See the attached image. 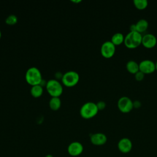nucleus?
I'll return each instance as SVG.
<instances>
[{"label": "nucleus", "mask_w": 157, "mask_h": 157, "mask_svg": "<svg viewBox=\"0 0 157 157\" xmlns=\"http://www.w3.org/2000/svg\"><path fill=\"white\" fill-rule=\"evenodd\" d=\"M142 35L137 31H129L125 36L124 44L129 48L134 49L142 44Z\"/></svg>", "instance_id": "obj_1"}, {"label": "nucleus", "mask_w": 157, "mask_h": 157, "mask_svg": "<svg viewBox=\"0 0 157 157\" xmlns=\"http://www.w3.org/2000/svg\"><path fill=\"white\" fill-rule=\"evenodd\" d=\"M25 79L28 83L31 86L40 85L42 80V75L40 70L36 67H31L25 73Z\"/></svg>", "instance_id": "obj_2"}, {"label": "nucleus", "mask_w": 157, "mask_h": 157, "mask_svg": "<svg viewBox=\"0 0 157 157\" xmlns=\"http://www.w3.org/2000/svg\"><path fill=\"white\" fill-rule=\"evenodd\" d=\"M98 111L96 103L89 101L84 103L81 106L80 114L85 119H90L95 117L98 113Z\"/></svg>", "instance_id": "obj_3"}, {"label": "nucleus", "mask_w": 157, "mask_h": 157, "mask_svg": "<svg viewBox=\"0 0 157 157\" xmlns=\"http://www.w3.org/2000/svg\"><path fill=\"white\" fill-rule=\"evenodd\" d=\"M46 89L52 97H59L63 91L62 84L56 79H50L46 83Z\"/></svg>", "instance_id": "obj_4"}, {"label": "nucleus", "mask_w": 157, "mask_h": 157, "mask_svg": "<svg viewBox=\"0 0 157 157\" xmlns=\"http://www.w3.org/2000/svg\"><path fill=\"white\" fill-rule=\"evenodd\" d=\"M80 79L79 74L75 71H69L63 74L61 81L64 85L71 87L77 84Z\"/></svg>", "instance_id": "obj_5"}, {"label": "nucleus", "mask_w": 157, "mask_h": 157, "mask_svg": "<svg viewBox=\"0 0 157 157\" xmlns=\"http://www.w3.org/2000/svg\"><path fill=\"white\" fill-rule=\"evenodd\" d=\"M117 107L121 112L129 113L134 109L133 101L128 96H122L118 100Z\"/></svg>", "instance_id": "obj_6"}, {"label": "nucleus", "mask_w": 157, "mask_h": 157, "mask_svg": "<svg viewBox=\"0 0 157 157\" xmlns=\"http://www.w3.org/2000/svg\"><path fill=\"white\" fill-rule=\"evenodd\" d=\"M100 50L101 54L103 57L110 58L115 55L116 46L110 40H107L102 43Z\"/></svg>", "instance_id": "obj_7"}, {"label": "nucleus", "mask_w": 157, "mask_h": 157, "mask_svg": "<svg viewBox=\"0 0 157 157\" xmlns=\"http://www.w3.org/2000/svg\"><path fill=\"white\" fill-rule=\"evenodd\" d=\"M139 71L145 74H150L156 71L155 63L150 59H144L139 63Z\"/></svg>", "instance_id": "obj_8"}, {"label": "nucleus", "mask_w": 157, "mask_h": 157, "mask_svg": "<svg viewBox=\"0 0 157 157\" xmlns=\"http://www.w3.org/2000/svg\"><path fill=\"white\" fill-rule=\"evenodd\" d=\"M83 151V146L82 143L78 141H74L70 143L67 147V152L71 156H78Z\"/></svg>", "instance_id": "obj_9"}, {"label": "nucleus", "mask_w": 157, "mask_h": 157, "mask_svg": "<svg viewBox=\"0 0 157 157\" xmlns=\"http://www.w3.org/2000/svg\"><path fill=\"white\" fill-rule=\"evenodd\" d=\"M118 150L122 153H128L132 148V142L128 137H123L119 140L117 144Z\"/></svg>", "instance_id": "obj_10"}, {"label": "nucleus", "mask_w": 157, "mask_h": 157, "mask_svg": "<svg viewBox=\"0 0 157 157\" xmlns=\"http://www.w3.org/2000/svg\"><path fill=\"white\" fill-rule=\"evenodd\" d=\"M157 44V39L156 36L150 33H148L142 36V45L147 48H152L156 46Z\"/></svg>", "instance_id": "obj_11"}, {"label": "nucleus", "mask_w": 157, "mask_h": 157, "mask_svg": "<svg viewBox=\"0 0 157 157\" xmlns=\"http://www.w3.org/2000/svg\"><path fill=\"white\" fill-rule=\"evenodd\" d=\"M107 140V137L105 134L102 132H96L91 135L90 142L96 146H101L104 145Z\"/></svg>", "instance_id": "obj_12"}, {"label": "nucleus", "mask_w": 157, "mask_h": 157, "mask_svg": "<svg viewBox=\"0 0 157 157\" xmlns=\"http://www.w3.org/2000/svg\"><path fill=\"white\" fill-rule=\"evenodd\" d=\"M126 69L130 74H135L139 71V63L134 60H129L126 64Z\"/></svg>", "instance_id": "obj_13"}, {"label": "nucleus", "mask_w": 157, "mask_h": 157, "mask_svg": "<svg viewBox=\"0 0 157 157\" xmlns=\"http://www.w3.org/2000/svg\"><path fill=\"white\" fill-rule=\"evenodd\" d=\"M135 25L136 31L142 34L147 29L148 27V22L145 19H140Z\"/></svg>", "instance_id": "obj_14"}, {"label": "nucleus", "mask_w": 157, "mask_h": 157, "mask_svg": "<svg viewBox=\"0 0 157 157\" xmlns=\"http://www.w3.org/2000/svg\"><path fill=\"white\" fill-rule=\"evenodd\" d=\"M124 36L121 33H115L111 37L110 41L115 45H120L123 43H124Z\"/></svg>", "instance_id": "obj_15"}, {"label": "nucleus", "mask_w": 157, "mask_h": 157, "mask_svg": "<svg viewBox=\"0 0 157 157\" xmlns=\"http://www.w3.org/2000/svg\"><path fill=\"white\" fill-rule=\"evenodd\" d=\"M61 105V101L59 97H52L49 101L50 108L53 110H58Z\"/></svg>", "instance_id": "obj_16"}, {"label": "nucleus", "mask_w": 157, "mask_h": 157, "mask_svg": "<svg viewBox=\"0 0 157 157\" xmlns=\"http://www.w3.org/2000/svg\"><path fill=\"white\" fill-rule=\"evenodd\" d=\"M43 91H44L43 87L40 84L32 86L30 90L31 94L34 98L40 97L42 94Z\"/></svg>", "instance_id": "obj_17"}, {"label": "nucleus", "mask_w": 157, "mask_h": 157, "mask_svg": "<svg viewBox=\"0 0 157 157\" xmlns=\"http://www.w3.org/2000/svg\"><path fill=\"white\" fill-rule=\"evenodd\" d=\"M133 3L136 8L140 10L146 9L148 4L147 0H134Z\"/></svg>", "instance_id": "obj_18"}, {"label": "nucleus", "mask_w": 157, "mask_h": 157, "mask_svg": "<svg viewBox=\"0 0 157 157\" xmlns=\"http://www.w3.org/2000/svg\"><path fill=\"white\" fill-rule=\"evenodd\" d=\"M18 21V17L14 14H10L7 16L5 20L6 24L9 25H13L16 24Z\"/></svg>", "instance_id": "obj_19"}, {"label": "nucleus", "mask_w": 157, "mask_h": 157, "mask_svg": "<svg viewBox=\"0 0 157 157\" xmlns=\"http://www.w3.org/2000/svg\"><path fill=\"white\" fill-rule=\"evenodd\" d=\"M144 76H145V74L142 72H140V71L134 74L135 78L137 81H142L144 78Z\"/></svg>", "instance_id": "obj_20"}, {"label": "nucleus", "mask_w": 157, "mask_h": 157, "mask_svg": "<svg viewBox=\"0 0 157 157\" xmlns=\"http://www.w3.org/2000/svg\"><path fill=\"white\" fill-rule=\"evenodd\" d=\"M96 105H97V107L98 108V110H103L106 107V104L104 101H100L99 102H98L96 103Z\"/></svg>", "instance_id": "obj_21"}, {"label": "nucleus", "mask_w": 157, "mask_h": 157, "mask_svg": "<svg viewBox=\"0 0 157 157\" xmlns=\"http://www.w3.org/2000/svg\"><path fill=\"white\" fill-rule=\"evenodd\" d=\"M141 105H142V104L139 101L136 100L133 101V107L134 109H139L141 107Z\"/></svg>", "instance_id": "obj_22"}, {"label": "nucleus", "mask_w": 157, "mask_h": 157, "mask_svg": "<svg viewBox=\"0 0 157 157\" xmlns=\"http://www.w3.org/2000/svg\"><path fill=\"white\" fill-rule=\"evenodd\" d=\"M129 29H130V31H136L135 24H132V25H131L130 28H129Z\"/></svg>", "instance_id": "obj_23"}, {"label": "nucleus", "mask_w": 157, "mask_h": 157, "mask_svg": "<svg viewBox=\"0 0 157 157\" xmlns=\"http://www.w3.org/2000/svg\"><path fill=\"white\" fill-rule=\"evenodd\" d=\"M71 1L73 2H75V3H78V2H82V0H71Z\"/></svg>", "instance_id": "obj_24"}, {"label": "nucleus", "mask_w": 157, "mask_h": 157, "mask_svg": "<svg viewBox=\"0 0 157 157\" xmlns=\"http://www.w3.org/2000/svg\"><path fill=\"white\" fill-rule=\"evenodd\" d=\"M45 157H53V156L52 155H50V154H48V155H45Z\"/></svg>", "instance_id": "obj_25"}, {"label": "nucleus", "mask_w": 157, "mask_h": 157, "mask_svg": "<svg viewBox=\"0 0 157 157\" xmlns=\"http://www.w3.org/2000/svg\"><path fill=\"white\" fill-rule=\"evenodd\" d=\"M155 67H156V71H157V61L155 63Z\"/></svg>", "instance_id": "obj_26"}, {"label": "nucleus", "mask_w": 157, "mask_h": 157, "mask_svg": "<svg viewBox=\"0 0 157 157\" xmlns=\"http://www.w3.org/2000/svg\"><path fill=\"white\" fill-rule=\"evenodd\" d=\"M1 36H2V33H1V31L0 30V39L1 38Z\"/></svg>", "instance_id": "obj_27"}]
</instances>
